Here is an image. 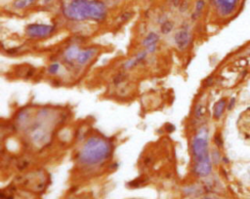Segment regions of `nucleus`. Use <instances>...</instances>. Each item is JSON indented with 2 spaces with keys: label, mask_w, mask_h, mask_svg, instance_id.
Masks as SVG:
<instances>
[{
  "label": "nucleus",
  "mask_w": 250,
  "mask_h": 199,
  "mask_svg": "<svg viewBox=\"0 0 250 199\" xmlns=\"http://www.w3.org/2000/svg\"><path fill=\"white\" fill-rule=\"evenodd\" d=\"M203 199H212V198H209V197H206V198H203Z\"/></svg>",
  "instance_id": "obj_19"
},
{
  "label": "nucleus",
  "mask_w": 250,
  "mask_h": 199,
  "mask_svg": "<svg viewBox=\"0 0 250 199\" xmlns=\"http://www.w3.org/2000/svg\"><path fill=\"white\" fill-rule=\"evenodd\" d=\"M112 144L101 137H91L86 141L79 152V161L85 165H97L111 156Z\"/></svg>",
  "instance_id": "obj_2"
},
{
  "label": "nucleus",
  "mask_w": 250,
  "mask_h": 199,
  "mask_svg": "<svg viewBox=\"0 0 250 199\" xmlns=\"http://www.w3.org/2000/svg\"><path fill=\"white\" fill-rule=\"evenodd\" d=\"M195 173L200 176V177H206L208 176L212 171V165H211V160L207 159V160L195 162Z\"/></svg>",
  "instance_id": "obj_7"
},
{
  "label": "nucleus",
  "mask_w": 250,
  "mask_h": 199,
  "mask_svg": "<svg viewBox=\"0 0 250 199\" xmlns=\"http://www.w3.org/2000/svg\"><path fill=\"white\" fill-rule=\"evenodd\" d=\"M159 40V36L155 32H151L148 36L144 39L143 45L147 48V51L148 53L155 52L156 49V43Z\"/></svg>",
  "instance_id": "obj_9"
},
{
  "label": "nucleus",
  "mask_w": 250,
  "mask_h": 199,
  "mask_svg": "<svg viewBox=\"0 0 250 199\" xmlns=\"http://www.w3.org/2000/svg\"><path fill=\"white\" fill-rule=\"evenodd\" d=\"M218 11L223 16H228L235 9L238 0H213Z\"/></svg>",
  "instance_id": "obj_6"
},
{
  "label": "nucleus",
  "mask_w": 250,
  "mask_h": 199,
  "mask_svg": "<svg viewBox=\"0 0 250 199\" xmlns=\"http://www.w3.org/2000/svg\"><path fill=\"white\" fill-rule=\"evenodd\" d=\"M55 28L49 25H39L32 24L27 28V34L32 38H43L49 35L54 32Z\"/></svg>",
  "instance_id": "obj_4"
},
{
  "label": "nucleus",
  "mask_w": 250,
  "mask_h": 199,
  "mask_svg": "<svg viewBox=\"0 0 250 199\" xmlns=\"http://www.w3.org/2000/svg\"><path fill=\"white\" fill-rule=\"evenodd\" d=\"M34 0H17L15 2V7L18 9H23L29 6L30 4H32Z\"/></svg>",
  "instance_id": "obj_14"
},
{
  "label": "nucleus",
  "mask_w": 250,
  "mask_h": 199,
  "mask_svg": "<svg viewBox=\"0 0 250 199\" xmlns=\"http://www.w3.org/2000/svg\"><path fill=\"white\" fill-rule=\"evenodd\" d=\"M203 8H204V1L203 0H198L195 5V13L197 15H199L201 11L203 10Z\"/></svg>",
  "instance_id": "obj_16"
},
{
  "label": "nucleus",
  "mask_w": 250,
  "mask_h": 199,
  "mask_svg": "<svg viewBox=\"0 0 250 199\" xmlns=\"http://www.w3.org/2000/svg\"><path fill=\"white\" fill-rule=\"evenodd\" d=\"M172 29H173V23H171V22H165V23L161 25V32L163 34L170 33V32Z\"/></svg>",
  "instance_id": "obj_15"
},
{
  "label": "nucleus",
  "mask_w": 250,
  "mask_h": 199,
  "mask_svg": "<svg viewBox=\"0 0 250 199\" xmlns=\"http://www.w3.org/2000/svg\"><path fill=\"white\" fill-rule=\"evenodd\" d=\"M59 68H60V65L59 64H57V63H54V64H52L50 65V68H49V73L51 74H55L59 71Z\"/></svg>",
  "instance_id": "obj_17"
},
{
  "label": "nucleus",
  "mask_w": 250,
  "mask_h": 199,
  "mask_svg": "<svg viewBox=\"0 0 250 199\" xmlns=\"http://www.w3.org/2000/svg\"><path fill=\"white\" fill-rule=\"evenodd\" d=\"M146 56H147V52H142V53H140V54H138L137 56L135 57L134 59L132 60H130L128 63H126L125 64V68H133V66L135 65H137L139 63H141V61L146 58Z\"/></svg>",
  "instance_id": "obj_12"
},
{
  "label": "nucleus",
  "mask_w": 250,
  "mask_h": 199,
  "mask_svg": "<svg viewBox=\"0 0 250 199\" xmlns=\"http://www.w3.org/2000/svg\"><path fill=\"white\" fill-rule=\"evenodd\" d=\"M63 12L73 21H101L107 15V8L104 3L96 0H69L65 3Z\"/></svg>",
  "instance_id": "obj_1"
},
{
  "label": "nucleus",
  "mask_w": 250,
  "mask_h": 199,
  "mask_svg": "<svg viewBox=\"0 0 250 199\" xmlns=\"http://www.w3.org/2000/svg\"><path fill=\"white\" fill-rule=\"evenodd\" d=\"M226 100L225 99H222L219 101H217V104H215L214 107V117L216 119H219L222 114L224 113V110L226 108Z\"/></svg>",
  "instance_id": "obj_11"
},
{
  "label": "nucleus",
  "mask_w": 250,
  "mask_h": 199,
  "mask_svg": "<svg viewBox=\"0 0 250 199\" xmlns=\"http://www.w3.org/2000/svg\"><path fill=\"white\" fill-rule=\"evenodd\" d=\"M96 54H97V50L94 49V48H90V49H87L84 51H80L76 58V61L81 65H86L94 58V56Z\"/></svg>",
  "instance_id": "obj_8"
},
{
  "label": "nucleus",
  "mask_w": 250,
  "mask_h": 199,
  "mask_svg": "<svg viewBox=\"0 0 250 199\" xmlns=\"http://www.w3.org/2000/svg\"><path fill=\"white\" fill-rule=\"evenodd\" d=\"M192 151L195 162L210 159L208 152V135L205 129H201L192 140Z\"/></svg>",
  "instance_id": "obj_3"
},
{
  "label": "nucleus",
  "mask_w": 250,
  "mask_h": 199,
  "mask_svg": "<svg viewBox=\"0 0 250 199\" xmlns=\"http://www.w3.org/2000/svg\"><path fill=\"white\" fill-rule=\"evenodd\" d=\"M166 130H167L168 132H172V131H174V130H175V127H174V125L168 124V125H167V127H166Z\"/></svg>",
  "instance_id": "obj_18"
},
{
  "label": "nucleus",
  "mask_w": 250,
  "mask_h": 199,
  "mask_svg": "<svg viewBox=\"0 0 250 199\" xmlns=\"http://www.w3.org/2000/svg\"><path fill=\"white\" fill-rule=\"evenodd\" d=\"M174 40L180 50H185L192 42V34L188 28H182L175 34Z\"/></svg>",
  "instance_id": "obj_5"
},
{
  "label": "nucleus",
  "mask_w": 250,
  "mask_h": 199,
  "mask_svg": "<svg viewBox=\"0 0 250 199\" xmlns=\"http://www.w3.org/2000/svg\"><path fill=\"white\" fill-rule=\"evenodd\" d=\"M32 138L33 140V141L35 144H45L48 141V134L43 130V129H39V128H36L34 129L32 133Z\"/></svg>",
  "instance_id": "obj_10"
},
{
  "label": "nucleus",
  "mask_w": 250,
  "mask_h": 199,
  "mask_svg": "<svg viewBox=\"0 0 250 199\" xmlns=\"http://www.w3.org/2000/svg\"><path fill=\"white\" fill-rule=\"evenodd\" d=\"M79 48L76 46H71L68 49L65 51V59L68 61H73L76 60L78 54H79Z\"/></svg>",
  "instance_id": "obj_13"
}]
</instances>
